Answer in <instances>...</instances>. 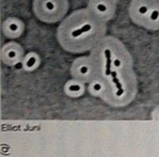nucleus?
Returning <instances> with one entry per match:
<instances>
[{
  "label": "nucleus",
  "mask_w": 159,
  "mask_h": 157,
  "mask_svg": "<svg viewBox=\"0 0 159 157\" xmlns=\"http://www.w3.org/2000/svg\"><path fill=\"white\" fill-rule=\"evenodd\" d=\"M104 33V27L87 9L74 11L59 25L57 37L59 44L66 51L82 53L89 50Z\"/></svg>",
  "instance_id": "1"
},
{
  "label": "nucleus",
  "mask_w": 159,
  "mask_h": 157,
  "mask_svg": "<svg viewBox=\"0 0 159 157\" xmlns=\"http://www.w3.org/2000/svg\"><path fill=\"white\" fill-rule=\"evenodd\" d=\"M100 47V49L95 52L93 59L97 66L104 68L106 73H119L127 65L129 66V58L120 45L105 44Z\"/></svg>",
  "instance_id": "2"
},
{
  "label": "nucleus",
  "mask_w": 159,
  "mask_h": 157,
  "mask_svg": "<svg viewBox=\"0 0 159 157\" xmlns=\"http://www.w3.org/2000/svg\"><path fill=\"white\" fill-rule=\"evenodd\" d=\"M69 9L68 0H33V11L40 21L53 24L61 21Z\"/></svg>",
  "instance_id": "3"
},
{
  "label": "nucleus",
  "mask_w": 159,
  "mask_h": 157,
  "mask_svg": "<svg viewBox=\"0 0 159 157\" xmlns=\"http://www.w3.org/2000/svg\"><path fill=\"white\" fill-rule=\"evenodd\" d=\"M97 70L98 66L93 58L81 56L73 61L70 72L73 78L85 83L94 79Z\"/></svg>",
  "instance_id": "4"
},
{
  "label": "nucleus",
  "mask_w": 159,
  "mask_h": 157,
  "mask_svg": "<svg viewBox=\"0 0 159 157\" xmlns=\"http://www.w3.org/2000/svg\"><path fill=\"white\" fill-rule=\"evenodd\" d=\"M25 54L23 47L19 43L11 40L2 46L1 60L5 65L16 67L20 65Z\"/></svg>",
  "instance_id": "5"
},
{
  "label": "nucleus",
  "mask_w": 159,
  "mask_h": 157,
  "mask_svg": "<svg viewBox=\"0 0 159 157\" xmlns=\"http://www.w3.org/2000/svg\"><path fill=\"white\" fill-rule=\"evenodd\" d=\"M87 9L94 18L102 22L113 16L115 3L111 0H90Z\"/></svg>",
  "instance_id": "6"
},
{
  "label": "nucleus",
  "mask_w": 159,
  "mask_h": 157,
  "mask_svg": "<svg viewBox=\"0 0 159 157\" xmlns=\"http://www.w3.org/2000/svg\"><path fill=\"white\" fill-rule=\"evenodd\" d=\"M25 23L19 18L11 16L5 19L2 25V32L3 36L14 40L22 36L25 31Z\"/></svg>",
  "instance_id": "7"
},
{
  "label": "nucleus",
  "mask_w": 159,
  "mask_h": 157,
  "mask_svg": "<svg viewBox=\"0 0 159 157\" xmlns=\"http://www.w3.org/2000/svg\"><path fill=\"white\" fill-rule=\"evenodd\" d=\"M63 90L66 95L70 98H78L82 96L85 92L84 82L72 78L66 82Z\"/></svg>",
  "instance_id": "8"
},
{
  "label": "nucleus",
  "mask_w": 159,
  "mask_h": 157,
  "mask_svg": "<svg viewBox=\"0 0 159 157\" xmlns=\"http://www.w3.org/2000/svg\"><path fill=\"white\" fill-rule=\"evenodd\" d=\"M40 65V56L34 51H30L25 54L20 64V67L26 72L30 73L38 69Z\"/></svg>",
  "instance_id": "9"
},
{
  "label": "nucleus",
  "mask_w": 159,
  "mask_h": 157,
  "mask_svg": "<svg viewBox=\"0 0 159 157\" xmlns=\"http://www.w3.org/2000/svg\"><path fill=\"white\" fill-rule=\"evenodd\" d=\"M111 1H112V2H117V1H118V0H111Z\"/></svg>",
  "instance_id": "10"
}]
</instances>
